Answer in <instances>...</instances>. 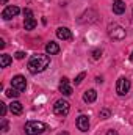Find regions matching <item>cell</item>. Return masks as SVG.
I'll use <instances>...</instances> for the list:
<instances>
[{
	"instance_id": "cell-28",
	"label": "cell",
	"mask_w": 133,
	"mask_h": 135,
	"mask_svg": "<svg viewBox=\"0 0 133 135\" xmlns=\"http://www.w3.org/2000/svg\"><path fill=\"white\" fill-rule=\"evenodd\" d=\"M58 135H69V134H67V132H60Z\"/></svg>"
},
{
	"instance_id": "cell-26",
	"label": "cell",
	"mask_w": 133,
	"mask_h": 135,
	"mask_svg": "<svg viewBox=\"0 0 133 135\" xmlns=\"http://www.w3.org/2000/svg\"><path fill=\"white\" fill-rule=\"evenodd\" d=\"M5 47V41L3 39H0V49H3Z\"/></svg>"
},
{
	"instance_id": "cell-24",
	"label": "cell",
	"mask_w": 133,
	"mask_h": 135,
	"mask_svg": "<svg viewBox=\"0 0 133 135\" xmlns=\"http://www.w3.org/2000/svg\"><path fill=\"white\" fill-rule=\"evenodd\" d=\"M2 131L8 132V123H6V119H2Z\"/></svg>"
},
{
	"instance_id": "cell-20",
	"label": "cell",
	"mask_w": 133,
	"mask_h": 135,
	"mask_svg": "<svg viewBox=\"0 0 133 135\" xmlns=\"http://www.w3.org/2000/svg\"><path fill=\"white\" fill-rule=\"evenodd\" d=\"M24 16H25V19H33V11L28 9V8H25L24 9Z\"/></svg>"
},
{
	"instance_id": "cell-9",
	"label": "cell",
	"mask_w": 133,
	"mask_h": 135,
	"mask_svg": "<svg viewBox=\"0 0 133 135\" xmlns=\"http://www.w3.org/2000/svg\"><path fill=\"white\" fill-rule=\"evenodd\" d=\"M60 93H63L64 96H70L72 94V88H70L69 80H67L66 77H63L61 82H60Z\"/></svg>"
},
{
	"instance_id": "cell-17",
	"label": "cell",
	"mask_w": 133,
	"mask_h": 135,
	"mask_svg": "<svg viewBox=\"0 0 133 135\" xmlns=\"http://www.w3.org/2000/svg\"><path fill=\"white\" fill-rule=\"evenodd\" d=\"M19 94H21V91L16 90V88H9V90H6V96H8V98H19Z\"/></svg>"
},
{
	"instance_id": "cell-8",
	"label": "cell",
	"mask_w": 133,
	"mask_h": 135,
	"mask_svg": "<svg viewBox=\"0 0 133 135\" xmlns=\"http://www.w3.org/2000/svg\"><path fill=\"white\" fill-rule=\"evenodd\" d=\"M77 127H78V131H81V132H88V129H89V118H88L86 115L78 116V118H77Z\"/></svg>"
},
{
	"instance_id": "cell-7",
	"label": "cell",
	"mask_w": 133,
	"mask_h": 135,
	"mask_svg": "<svg viewBox=\"0 0 133 135\" xmlns=\"http://www.w3.org/2000/svg\"><path fill=\"white\" fill-rule=\"evenodd\" d=\"M19 11H21V9H19L17 6H14V5H13V6H6V8L2 11V17H3L5 21H9V19L16 17V16L19 14Z\"/></svg>"
},
{
	"instance_id": "cell-12",
	"label": "cell",
	"mask_w": 133,
	"mask_h": 135,
	"mask_svg": "<svg viewBox=\"0 0 133 135\" xmlns=\"http://www.w3.org/2000/svg\"><path fill=\"white\" fill-rule=\"evenodd\" d=\"M9 112H11L13 115H21V113L24 112V107H22V104L19 101H13L11 105H9Z\"/></svg>"
},
{
	"instance_id": "cell-5",
	"label": "cell",
	"mask_w": 133,
	"mask_h": 135,
	"mask_svg": "<svg viewBox=\"0 0 133 135\" xmlns=\"http://www.w3.org/2000/svg\"><path fill=\"white\" fill-rule=\"evenodd\" d=\"M108 35L114 39V41H122L124 38H125V30L121 27V25H117V24H113V25H110L108 27Z\"/></svg>"
},
{
	"instance_id": "cell-16",
	"label": "cell",
	"mask_w": 133,
	"mask_h": 135,
	"mask_svg": "<svg viewBox=\"0 0 133 135\" xmlns=\"http://www.w3.org/2000/svg\"><path fill=\"white\" fill-rule=\"evenodd\" d=\"M24 27H25V30H33L34 27H36V21L34 19H25Z\"/></svg>"
},
{
	"instance_id": "cell-13",
	"label": "cell",
	"mask_w": 133,
	"mask_h": 135,
	"mask_svg": "<svg viewBox=\"0 0 133 135\" xmlns=\"http://www.w3.org/2000/svg\"><path fill=\"white\" fill-rule=\"evenodd\" d=\"M57 36L60 39H72V33H70V30L66 28V27H60L57 30Z\"/></svg>"
},
{
	"instance_id": "cell-23",
	"label": "cell",
	"mask_w": 133,
	"mask_h": 135,
	"mask_svg": "<svg viewBox=\"0 0 133 135\" xmlns=\"http://www.w3.org/2000/svg\"><path fill=\"white\" fill-rule=\"evenodd\" d=\"M14 57H16L17 60H22V58L25 57V52H21V50H19V52H16V54H14Z\"/></svg>"
},
{
	"instance_id": "cell-22",
	"label": "cell",
	"mask_w": 133,
	"mask_h": 135,
	"mask_svg": "<svg viewBox=\"0 0 133 135\" xmlns=\"http://www.w3.org/2000/svg\"><path fill=\"white\" fill-rule=\"evenodd\" d=\"M110 110H106V108H103V110H100V118H103V119H106V118H110Z\"/></svg>"
},
{
	"instance_id": "cell-30",
	"label": "cell",
	"mask_w": 133,
	"mask_h": 135,
	"mask_svg": "<svg viewBox=\"0 0 133 135\" xmlns=\"http://www.w3.org/2000/svg\"><path fill=\"white\" fill-rule=\"evenodd\" d=\"M130 60H132V61H133V52H132V55H130Z\"/></svg>"
},
{
	"instance_id": "cell-18",
	"label": "cell",
	"mask_w": 133,
	"mask_h": 135,
	"mask_svg": "<svg viewBox=\"0 0 133 135\" xmlns=\"http://www.w3.org/2000/svg\"><path fill=\"white\" fill-rule=\"evenodd\" d=\"M91 55H93V60H99L100 57H102V50L96 49V50H93V52H91Z\"/></svg>"
},
{
	"instance_id": "cell-6",
	"label": "cell",
	"mask_w": 133,
	"mask_h": 135,
	"mask_svg": "<svg viewBox=\"0 0 133 135\" xmlns=\"http://www.w3.org/2000/svg\"><path fill=\"white\" fill-rule=\"evenodd\" d=\"M11 85H13V88L19 90V91H24L27 88V80H25L24 75H14L13 80H11Z\"/></svg>"
},
{
	"instance_id": "cell-4",
	"label": "cell",
	"mask_w": 133,
	"mask_h": 135,
	"mask_svg": "<svg viewBox=\"0 0 133 135\" xmlns=\"http://www.w3.org/2000/svg\"><path fill=\"white\" fill-rule=\"evenodd\" d=\"M130 86H132L130 80H129L127 77H121V79L116 82V93H117L119 96H125V94L130 91Z\"/></svg>"
},
{
	"instance_id": "cell-10",
	"label": "cell",
	"mask_w": 133,
	"mask_h": 135,
	"mask_svg": "<svg viewBox=\"0 0 133 135\" xmlns=\"http://www.w3.org/2000/svg\"><path fill=\"white\" fill-rule=\"evenodd\" d=\"M113 13H114V14H122V13H125V3H124L122 0H114V3H113Z\"/></svg>"
},
{
	"instance_id": "cell-31",
	"label": "cell",
	"mask_w": 133,
	"mask_h": 135,
	"mask_svg": "<svg viewBox=\"0 0 133 135\" xmlns=\"http://www.w3.org/2000/svg\"><path fill=\"white\" fill-rule=\"evenodd\" d=\"M132 14H133V11H132Z\"/></svg>"
},
{
	"instance_id": "cell-11",
	"label": "cell",
	"mask_w": 133,
	"mask_h": 135,
	"mask_svg": "<svg viewBox=\"0 0 133 135\" xmlns=\"http://www.w3.org/2000/svg\"><path fill=\"white\" fill-rule=\"evenodd\" d=\"M45 52H47V55H55V54L60 52V46H58L57 42L50 41V42L45 44Z\"/></svg>"
},
{
	"instance_id": "cell-1",
	"label": "cell",
	"mask_w": 133,
	"mask_h": 135,
	"mask_svg": "<svg viewBox=\"0 0 133 135\" xmlns=\"http://www.w3.org/2000/svg\"><path fill=\"white\" fill-rule=\"evenodd\" d=\"M50 65V57L49 55H44V54H38L33 55L28 61V71L32 74H39L42 71H45Z\"/></svg>"
},
{
	"instance_id": "cell-15",
	"label": "cell",
	"mask_w": 133,
	"mask_h": 135,
	"mask_svg": "<svg viewBox=\"0 0 133 135\" xmlns=\"http://www.w3.org/2000/svg\"><path fill=\"white\" fill-rule=\"evenodd\" d=\"M11 57L9 55H6V54H3V55H0V68H8L11 65Z\"/></svg>"
},
{
	"instance_id": "cell-19",
	"label": "cell",
	"mask_w": 133,
	"mask_h": 135,
	"mask_svg": "<svg viewBox=\"0 0 133 135\" xmlns=\"http://www.w3.org/2000/svg\"><path fill=\"white\" fill-rule=\"evenodd\" d=\"M85 75H86V72H80V74L75 77V85H80V83H81V80L85 79Z\"/></svg>"
},
{
	"instance_id": "cell-25",
	"label": "cell",
	"mask_w": 133,
	"mask_h": 135,
	"mask_svg": "<svg viewBox=\"0 0 133 135\" xmlns=\"http://www.w3.org/2000/svg\"><path fill=\"white\" fill-rule=\"evenodd\" d=\"M106 135H117V132H116V131H113V129H110V131L106 132Z\"/></svg>"
},
{
	"instance_id": "cell-14",
	"label": "cell",
	"mask_w": 133,
	"mask_h": 135,
	"mask_svg": "<svg viewBox=\"0 0 133 135\" xmlns=\"http://www.w3.org/2000/svg\"><path fill=\"white\" fill-rule=\"evenodd\" d=\"M97 99V91L96 90H88V91H85V94H83V101L88 102V104H91V102H94Z\"/></svg>"
},
{
	"instance_id": "cell-27",
	"label": "cell",
	"mask_w": 133,
	"mask_h": 135,
	"mask_svg": "<svg viewBox=\"0 0 133 135\" xmlns=\"http://www.w3.org/2000/svg\"><path fill=\"white\" fill-rule=\"evenodd\" d=\"M96 82H97V83H102L103 80H102V77H97V79H96Z\"/></svg>"
},
{
	"instance_id": "cell-3",
	"label": "cell",
	"mask_w": 133,
	"mask_h": 135,
	"mask_svg": "<svg viewBox=\"0 0 133 135\" xmlns=\"http://www.w3.org/2000/svg\"><path fill=\"white\" fill-rule=\"evenodd\" d=\"M69 110H70V105H69V102L66 99H58L53 105V112L58 116H66L69 113Z\"/></svg>"
},
{
	"instance_id": "cell-21",
	"label": "cell",
	"mask_w": 133,
	"mask_h": 135,
	"mask_svg": "<svg viewBox=\"0 0 133 135\" xmlns=\"http://www.w3.org/2000/svg\"><path fill=\"white\" fill-rule=\"evenodd\" d=\"M0 115H2V118H5V115H6V104L5 102H0Z\"/></svg>"
},
{
	"instance_id": "cell-2",
	"label": "cell",
	"mask_w": 133,
	"mask_h": 135,
	"mask_svg": "<svg viewBox=\"0 0 133 135\" xmlns=\"http://www.w3.org/2000/svg\"><path fill=\"white\" fill-rule=\"evenodd\" d=\"M24 129L27 135H41L47 131V126L41 121H28Z\"/></svg>"
},
{
	"instance_id": "cell-29",
	"label": "cell",
	"mask_w": 133,
	"mask_h": 135,
	"mask_svg": "<svg viewBox=\"0 0 133 135\" xmlns=\"http://www.w3.org/2000/svg\"><path fill=\"white\" fill-rule=\"evenodd\" d=\"M6 2H8V0H2V5H6Z\"/></svg>"
}]
</instances>
